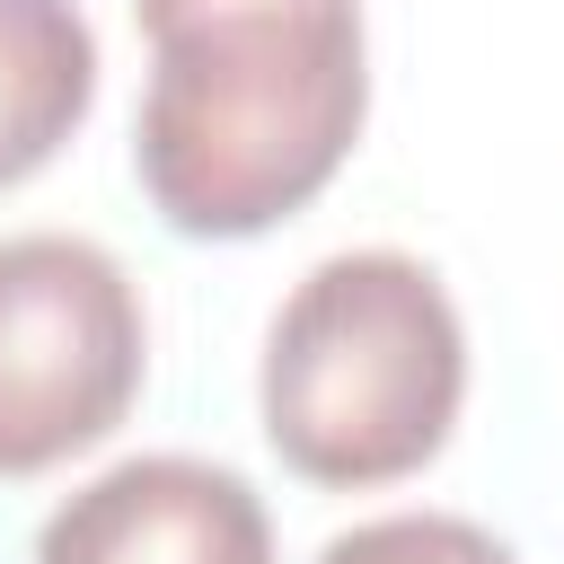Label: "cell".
<instances>
[{"label": "cell", "instance_id": "1", "mask_svg": "<svg viewBox=\"0 0 564 564\" xmlns=\"http://www.w3.org/2000/svg\"><path fill=\"white\" fill-rule=\"evenodd\" d=\"M361 115V0H203L150 26L132 167L176 238H264L335 185Z\"/></svg>", "mask_w": 564, "mask_h": 564}, {"label": "cell", "instance_id": "2", "mask_svg": "<svg viewBox=\"0 0 564 564\" xmlns=\"http://www.w3.org/2000/svg\"><path fill=\"white\" fill-rule=\"evenodd\" d=\"M467 405V326L432 264L344 247L291 282L264 326L256 414L291 476L370 494L441 458Z\"/></svg>", "mask_w": 564, "mask_h": 564}, {"label": "cell", "instance_id": "3", "mask_svg": "<svg viewBox=\"0 0 564 564\" xmlns=\"http://www.w3.org/2000/svg\"><path fill=\"white\" fill-rule=\"evenodd\" d=\"M141 361V291L97 238H0V476H44L97 449L132 414Z\"/></svg>", "mask_w": 564, "mask_h": 564}, {"label": "cell", "instance_id": "4", "mask_svg": "<svg viewBox=\"0 0 564 564\" xmlns=\"http://www.w3.org/2000/svg\"><path fill=\"white\" fill-rule=\"evenodd\" d=\"M35 564H273V520L238 467L150 449L53 502Z\"/></svg>", "mask_w": 564, "mask_h": 564}, {"label": "cell", "instance_id": "5", "mask_svg": "<svg viewBox=\"0 0 564 564\" xmlns=\"http://www.w3.org/2000/svg\"><path fill=\"white\" fill-rule=\"evenodd\" d=\"M97 106V26L79 0H0V194L53 167Z\"/></svg>", "mask_w": 564, "mask_h": 564}, {"label": "cell", "instance_id": "6", "mask_svg": "<svg viewBox=\"0 0 564 564\" xmlns=\"http://www.w3.org/2000/svg\"><path fill=\"white\" fill-rule=\"evenodd\" d=\"M317 564H511V546L485 520L458 511H379L317 546Z\"/></svg>", "mask_w": 564, "mask_h": 564}, {"label": "cell", "instance_id": "7", "mask_svg": "<svg viewBox=\"0 0 564 564\" xmlns=\"http://www.w3.org/2000/svg\"><path fill=\"white\" fill-rule=\"evenodd\" d=\"M176 9H203V0H132V26L150 35V26H159V18H176Z\"/></svg>", "mask_w": 564, "mask_h": 564}]
</instances>
